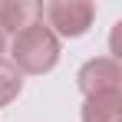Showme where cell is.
<instances>
[{
	"instance_id": "8992f818",
	"label": "cell",
	"mask_w": 122,
	"mask_h": 122,
	"mask_svg": "<svg viewBox=\"0 0 122 122\" xmlns=\"http://www.w3.org/2000/svg\"><path fill=\"white\" fill-rule=\"evenodd\" d=\"M20 89H23V76L17 73V66L10 60L0 56V106H10L20 96Z\"/></svg>"
},
{
	"instance_id": "3957f363",
	"label": "cell",
	"mask_w": 122,
	"mask_h": 122,
	"mask_svg": "<svg viewBox=\"0 0 122 122\" xmlns=\"http://www.w3.org/2000/svg\"><path fill=\"white\" fill-rule=\"evenodd\" d=\"M79 92L89 96H106V92H122V66L116 56H96L79 69L76 76Z\"/></svg>"
},
{
	"instance_id": "6da1fadb",
	"label": "cell",
	"mask_w": 122,
	"mask_h": 122,
	"mask_svg": "<svg viewBox=\"0 0 122 122\" xmlns=\"http://www.w3.org/2000/svg\"><path fill=\"white\" fill-rule=\"evenodd\" d=\"M10 63L17 66V73H30V76H43L60 63V40L53 36V30L43 20L23 26L20 33H13L10 43Z\"/></svg>"
},
{
	"instance_id": "5b68a950",
	"label": "cell",
	"mask_w": 122,
	"mask_h": 122,
	"mask_svg": "<svg viewBox=\"0 0 122 122\" xmlns=\"http://www.w3.org/2000/svg\"><path fill=\"white\" fill-rule=\"evenodd\" d=\"M82 122H122V92L89 96L82 102Z\"/></svg>"
},
{
	"instance_id": "277c9868",
	"label": "cell",
	"mask_w": 122,
	"mask_h": 122,
	"mask_svg": "<svg viewBox=\"0 0 122 122\" xmlns=\"http://www.w3.org/2000/svg\"><path fill=\"white\" fill-rule=\"evenodd\" d=\"M40 20V3L33 0H0V30L20 33L23 26Z\"/></svg>"
},
{
	"instance_id": "52a82bcc",
	"label": "cell",
	"mask_w": 122,
	"mask_h": 122,
	"mask_svg": "<svg viewBox=\"0 0 122 122\" xmlns=\"http://www.w3.org/2000/svg\"><path fill=\"white\" fill-rule=\"evenodd\" d=\"M3 46H7V33L0 30V53H3Z\"/></svg>"
},
{
	"instance_id": "7a4b0ae2",
	"label": "cell",
	"mask_w": 122,
	"mask_h": 122,
	"mask_svg": "<svg viewBox=\"0 0 122 122\" xmlns=\"http://www.w3.org/2000/svg\"><path fill=\"white\" fill-rule=\"evenodd\" d=\"M92 17H96V3L89 0H50V3H40V20H46V26L53 30V36H69L76 40L82 36L89 26H92Z\"/></svg>"
}]
</instances>
